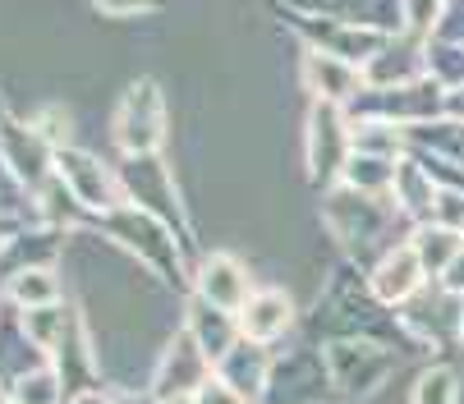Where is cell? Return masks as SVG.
Returning <instances> with one entry per match:
<instances>
[{
  "label": "cell",
  "instance_id": "cell-8",
  "mask_svg": "<svg viewBox=\"0 0 464 404\" xmlns=\"http://www.w3.org/2000/svg\"><path fill=\"white\" fill-rule=\"evenodd\" d=\"M459 248H464V235L459 230H446V226H432V221L414 235V253L423 262V272H432V276L450 272V262L459 257Z\"/></svg>",
  "mask_w": 464,
  "mask_h": 404
},
{
  "label": "cell",
  "instance_id": "cell-9",
  "mask_svg": "<svg viewBox=\"0 0 464 404\" xmlns=\"http://www.w3.org/2000/svg\"><path fill=\"white\" fill-rule=\"evenodd\" d=\"M10 299H14V303H24L28 313L51 308V303L60 299L55 272H51V266H28V272H19V276L10 281Z\"/></svg>",
  "mask_w": 464,
  "mask_h": 404
},
{
  "label": "cell",
  "instance_id": "cell-7",
  "mask_svg": "<svg viewBox=\"0 0 464 404\" xmlns=\"http://www.w3.org/2000/svg\"><path fill=\"white\" fill-rule=\"evenodd\" d=\"M230 390H239L244 399H253L262 386H267V359H262V345L253 341H239L226 359H221V372H217Z\"/></svg>",
  "mask_w": 464,
  "mask_h": 404
},
{
  "label": "cell",
  "instance_id": "cell-6",
  "mask_svg": "<svg viewBox=\"0 0 464 404\" xmlns=\"http://www.w3.org/2000/svg\"><path fill=\"white\" fill-rule=\"evenodd\" d=\"M304 74H308V88H313L326 106H336V101H345V97H354V92H359L354 70H350V64H341L331 51H308Z\"/></svg>",
  "mask_w": 464,
  "mask_h": 404
},
{
  "label": "cell",
  "instance_id": "cell-10",
  "mask_svg": "<svg viewBox=\"0 0 464 404\" xmlns=\"http://www.w3.org/2000/svg\"><path fill=\"white\" fill-rule=\"evenodd\" d=\"M455 395H459V381L450 368H428L414 386V404H455Z\"/></svg>",
  "mask_w": 464,
  "mask_h": 404
},
{
  "label": "cell",
  "instance_id": "cell-15",
  "mask_svg": "<svg viewBox=\"0 0 464 404\" xmlns=\"http://www.w3.org/2000/svg\"><path fill=\"white\" fill-rule=\"evenodd\" d=\"M161 404H198V399H184V395H179V399H161Z\"/></svg>",
  "mask_w": 464,
  "mask_h": 404
},
{
  "label": "cell",
  "instance_id": "cell-16",
  "mask_svg": "<svg viewBox=\"0 0 464 404\" xmlns=\"http://www.w3.org/2000/svg\"><path fill=\"white\" fill-rule=\"evenodd\" d=\"M14 404H19V399H14Z\"/></svg>",
  "mask_w": 464,
  "mask_h": 404
},
{
  "label": "cell",
  "instance_id": "cell-5",
  "mask_svg": "<svg viewBox=\"0 0 464 404\" xmlns=\"http://www.w3.org/2000/svg\"><path fill=\"white\" fill-rule=\"evenodd\" d=\"M290 326V294L281 290H262V294H248V303L239 308V331L244 341L253 345H267Z\"/></svg>",
  "mask_w": 464,
  "mask_h": 404
},
{
  "label": "cell",
  "instance_id": "cell-11",
  "mask_svg": "<svg viewBox=\"0 0 464 404\" xmlns=\"http://www.w3.org/2000/svg\"><path fill=\"white\" fill-rule=\"evenodd\" d=\"M60 399V377L51 368H37L19 381V404H55Z\"/></svg>",
  "mask_w": 464,
  "mask_h": 404
},
{
  "label": "cell",
  "instance_id": "cell-12",
  "mask_svg": "<svg viewBox=\"0 0 464 404\" xmlns=\"http://www.w3.org/2000/svg\"><path fill=\"white\" fill-rule=\"evenodd\" d=\"M405 24L410 33H432V24L441 19V0H405Z\"/></svg>",
  "mask_w": 464,
  "mask_h": 404
},
{
  "label": "cell",
  "instance_id": "cell-2",
  "mask_svg": "<svg viewBox=\"0 0 464 404\" xmlns=\"http://www.w3.org/2000/svg\"><path fill=\"white\" fill-rule=\"evenodd\" d=\"M198 294H203V303H212L221 313H239L248 303V272H244V262L230 257V253H212L203 262V272H198Z\"/></svg>",
  "mask_w": 464,
  "mask_h": 404
},
{
  "label": "cell",
  "instance_id": "cell-4",
  "mask_svg": "<svg viewBox=\"0 0 464 404\" xmlns=\"http://www.w3.org/2000/svg\"><path fill=\"white\" fill-rule=\"evenodd\" d=\"M423 262L414 248H391L382 262H377V272H372V294L386 299V303H405L419 285H423Z\"/></svg>",
  "mask_w": 464,
  "mask_h": 404
},
{
  "label": "cell",
  "instance_id": "cell-1",
  "mask_svg": "<svg viewBox=\"0 0 464 404\" xmlns=\"http://www.w3.org/2000/svg\"><path fill=\"white\" fill-rule=\"evenodd\" d=\"M161 133H166V120H161V97L152 83H139V88H129L120 115H115V143L124 152H139L148 157L157 143H161Z\"/></svg>",
  "mask_w": 464,
  "mask_h": 404
},
{
  "label": "cell",
  "instance_id": "cell-13",
  "mask_svg": "<svg viewBox=\"0 0 464 404\" xmlns=\"http://www.w3.org/2000/svg\"><path fill=\"white\" fill-rule=\"evenodd\" d=\"M198 404H248L239 390H230L221 377H208L203 386H198Z\"/></svg>",
  "mask_w": 464,
  "mask_h": 404
},
{
  "label": "cell",
  "instance_id": "cell-14",
  "mask_svg": "<svg viewBox=\"0 0 464 404\" xmlns=\"http://www.w3.org/2000/svg\"><path fill=\"white\" fill-rule=\"evenodd\" d=\"M102 10H111V14H129V10H152L157 0H97Z\"/></svg>",
  "mask_w": 464,
  "mask_h": 404
},
{
  "label": "cell",
  "instance_id": "cell-3",
  "mask_svg": "<svg viewBox=\"0 0 464 404\" xmlns=\"http://www.w3.org/2000/svg\"><path fill=\"white\" fill-rule=\"evenodd\" d=\"M55 170L64 175V188H74L88 207H111L115 202V188H111V175L97 157L79 152V148H60L55 152Z\"/></svg>",
  "mask_w": 464,
  "mask_h": 404
}]
</instances>
